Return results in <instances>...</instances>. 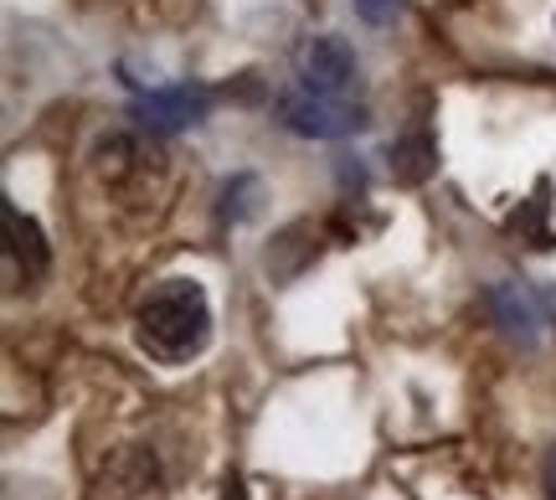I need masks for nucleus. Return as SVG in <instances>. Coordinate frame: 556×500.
I'll use <instances>...</instances> for the list:
<instances>
[{
	"label": "nucleus",
	"instance_id": "5",
	"mask_svg": "<svg viewBox=\"0 0 556 500\" xmlns=\"http://www.w3.org/2000/svg\"><path fill=\"white\" fill-rule=\"evenodd\" d=\"M319 238H325V227H315V222H289V227L268 242V253H263L268 279H274V284L299 279V274L319 259Z\"/></svg>",
	"mask_w": 556,
	"mask_h": 500
},
{
	"label": "nucleus",
	"instance_id": "11",
	"mask_svg": "<svg viewBox=\"0 0 556 500\" xmlns=\"http://www.w3.org/2000/svg\"><path fill=\"white\" fill-rule=\"evenodd\" d=\"M351 5H356V16L371 21V26H387L392 11H397V0H351Z\"/></svg>",
	"mask_w": 556,
	"mask_h": 500
},
{
	"label": "nucleus",
	"instance_id": "4",
	"mask_svg": "<svg viewBox=\"0 0 556 500\" xmlns=\"http://www.w3.org/2000/svg\"><path fill=\"white\" fill-rule=\"evenodd\" d=\"M299 78H304V88H315V93H345L351 78H356V52L345 47V37L319 32L299 52Z\"/></svg>",
	"mask_w": 556,
	"mask_h": 500
},
{
	"label": "nucleus",
	"instance_id": "3",
	"mask_svg": "<svg viewBox=\"0 0 556 500\" xmlns=\"http://www.w3.org/2000/svg\"><path fill=\"white\" fill-rule=\"evenodd\" d=\"M206 109H212V93L180 83V88H155V93H144V99L129 109V120H135L139 129H150V135H176V129H191V124L206 120Z\"/></svg>",
	"mask_w": 556,
	"mask_h": 500
},
{
	"label": "nucleus",
	"instance_id": "2",
	"mask_svg": "<svg viewBox=\"0 0 556 500\" xmlns=\"http://www.w3.org/2000/svg\"><path fill=\"white\" fill-rule=\"evenodd\" d=\"M278 120L304 140H340L366 129V109L351 103L345 93H315V88H289L278 93Z\"/></svg>",
	"mask_w": 556,
	"mask_h": 500
},
{
	"label": "nucleus",
	"instance_id": "9",
	"mask_svg": "<svg viewBox=\"0 0 556 500\" xmlns=\"http://www.w3.org/2000/svg\"><path fill=\"white\" fill-rule=\"evenodd\" d=\"M552 180H541L536 186V197L526 201V207H520L516 217H510V233H520V238H531L536 242V248H546V242H552V233H546V212H552Z\"/></svg>",
	"mask_w": 556,
	"mask_h": 500
},
{
	"label": "nucleus",
	"instance_id": "7",
	"mask_svg": "<svg viewBox=\"0 0 556 500\" xmlns=\"http://www.w3.org/2000/svg\"><path fill=\"white\" fill-rule=\"evenodd\" d=\"M387 171L397 186H422V180L438 171V145L428 129H413V135H402V140L387 145Z\"/></svg>",
	"mask_w": 556,
	"mask_h": 500
},
{
	"label": "nucleus",
	"instance_id": "1",
	"mask_svg": "<svg viewBox=\"0 0 556 500\" xmlns=\"http://www.w3.org/2000/svg\"><path fill=\"white\" fill-rule=\"evenodd\" d=\"M135 330L155 361H191L212 340V300L197 279H160L139 304Z\"/></svg>",
	"mask_w": 556,
	"mask_h": 500
},
{
	"label": "nucleus",
	"instance_id": "10",
	"mask_svg": "<svg viewBox=\"0 0 556 500\" xmlns=\"http://www.w3.org/2000/svg\"><path fill=\"white\" fill-rule=\"evenodd\" d=\"M258 197H263L258 176H232L222 186V222H248L258 212Z\"/></svg>",
	"mask_w": 556,
	"mask_h": 500
},
{
	"label": "nucleus",
	"instance_id": "12",
	"mask_svg": "<svg viewBox=\"0 0 556 500\" xmlns=\"http://www.w3.org/2000/svg\"><path fill=\"white\" fill-rule=\"evenodd\" d=\"M546 490H552V500H556V449H552V464H546Z\"/></svg>",
	"mask_w": 556,
	"mask_h": 500
},
{
	"label": "nucleus",
	"instance_id": "8",
	"mask_svg": "<svg viewBox=\"0 0 556 500\" xmlns=\"http://www.w3.org/2000/svg\"><path fill=\"white\" fill-rule=\"evenodd\" d=\"M490 310H495V321L505 325V336H516V340H536L541 330V310L526 295H520V284L510 279H500L490 284Z\"/></svg>",
	"mask_w": 556,
	"mask_h": 500
},
{
	"label": "nucleus",
	"instance_id": "6",
	"mask_svg": "<svg viewBox=\"0 0 556 500\" xmlns=\"http://www.w3.org/2000/svg\"><path fill=\"white\" fill-rule=\"evenodd\" d=\"M5 263L16 268L21 279H41L47 274V263H52V253H47V238H41V222L26 217L16 201H5Z\"/></svg>",
	"mask_w": 556,
	"mask_h": 500
}]
</instances>
